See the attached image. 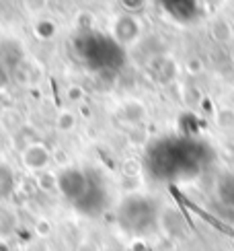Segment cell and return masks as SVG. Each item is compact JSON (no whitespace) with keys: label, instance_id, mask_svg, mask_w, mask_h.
<instances>
[{"label":"cell","instance_id":"obj_1","mask_svg":"<svg viewBox=\"0 0 234 251\" xmlns=\"http://www.w3.org/2000/svg\"><path fill=\"white\" fill-rule=\"evenodd\" d=\"M49 159H51V152L47 151V146L41 142H31L23 151V165L29 171H44Z\"/></svg>","mask_w":234,"mask_h":251},{"label":"cell","instance_id":"obj_2","mask_svg":"<svg viewBox=\"0 0 234 251\" xmlns=\"http://www.w3.org/2000/svg\"><path fill=\"white\" fill-rule=\"evenodd\" d=\"M58 128L62 130V132H70L74 126H76V118H74V113H70V111H62L60 116H58Z\"/></svg>","mask_w":234,"mask_h":251},{"label":"cell","instance_id":"obj_3","mask_svg":"<svg viewBox=\"0 0 234 251\" xmlns=\"http://www.w3.org/2000/svg\"><path fill=\"white\" fill-rule=\"evenodd\" d=\"M13 185H15V179H13V173H6L4 177H0V196H8L13 192Z\"/></svg>","mask_w":234,"mask_h":251},{"label":"cell","instance_id":"obj_4","mask_svg":"<svg viewBox=\"0 0 234 251\" xmlns=\"http://www.w3.org/2000/svg\"><path fill=\"white\" fill-rule=\"evenodd\" d=\"M46 225H49V223H46V221H39V223H37V228H39V231L44 233V235L49 233V231H46Z\"/></svg>","mask_w":234,"mask_h":251}]
</instances>
